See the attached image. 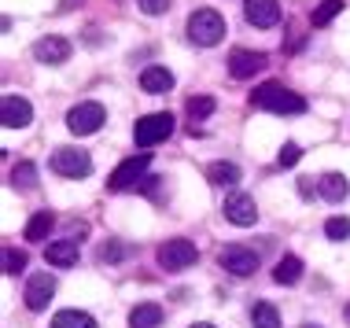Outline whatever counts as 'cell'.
Returning <instances> with one entry per match:
<instances>
[{
	"mask_svg": "<svg viewBox=\"0 0 350 328\" xmlns=\"http://www.w3.org/2000/svg\"><path fill=\"white\" fill-rule=\"evenodd\" d=\"M251 107H262V111H273V115H306V100L299 92L284 89L280 81H266L251 92Z\"/></svg>",
	"mask_w": 350,
	"mask_h": 328,
	"instance_id": "1",
	"label": "cell"
},
{
	"mask_svg": "<svg viewBox=\"0 0 350 328\" xmlns=\"http://www.w3.org/2000/svg\"><path fill=\"white\" fill-rule=\"evenodd\" d=\"M225 33H229V26H225V18L214 8H196L188 15V41L200 44V49H214Z\"/></svg>",
	"mask_w": 350,
	"mask_h": 328,
	"instance_id": "2",
	"label": "cell"
},
{
	"mask_svg": "<svg viewBox=\"0 0 350 328\" xmlns=\"http://www.w3.org/2000/svg\"><path fill=\"white\" fill-rule=\"evenodd\" d=\"M174 133V115L170 111H155V115H144V118H137V126H133V140L140 148H155V144H163V140Z\"/></svg>",
	"mask_w": 350,
	"mask_h": 328,
	"instance_id": "3",
	"label": "cell"
},
{
	"mask_svg": "<svg viewBox=\"0 0 350 328\" xmlns=\"http://www.w3.org/2000/svg\"><path fill=\"white\" fill-rule=\"evenodd\" d=\"M151 166V155L140 152V155H129L126 163L115 166V174L107 177V189L111 192H126V189H137L140 181H144V170Z\"/></svg>",
	"mask_w": 350,
	"mask_h": 328,
	"instance_id": "4",
	"label": "cell"
},
{
	"mask_svg": "<svg viewBox=\"0 0 350 328\" xmlns=\"http://www.w3.org/2000/svg\"><path fill=\"white\" fill-rule=\"evenodd\" d=\"M103 122H107V111H103V104H96V100H85V104L67 111V129H70V133H78V137L96 133Z\"/></svg>",
	"mask_w": 350,
	"mask_h": 328,
	"instance_id": "5",
	"label": "cell"
},
{
	"mask_svg": "<svg viewBox=\"0 0 350 328\" xmlns=\"http://www.w3.org/2000/svg\"><path fill=\"white\" fill-rule=\"evenodd\" d=\"M52 170L59 177H89L92 174V155L81 152V148H55L52 152Z\"/></svg>",
	"mask_w": 350,
	"mask_h": 328,
	"instance_id": "6",
	"label": "cell"
},
{
	"mask_svg": "<svg viewBox=\"0 0 350 328\" xmlns=\"http://www.w3.org/2000/svg\"><path fill=\"white\" fill-rule=\"evenodd\" d=\"M200 258V251H196L192 240H166L163 247H159V266L170 269V273H177V269H188L192 262Z\"/></svg>",
	"mask_w": 350,
	"mask_h": 328,
	"instance_id": "7",
	"label": "cell"
},
{
	"mask_svg": "<svg viewBox=\"0 0 350 328\" xmlns=\"http://www.w3.org/2000/svg\"><path fill=\"white\" fill-rule=\"evenodd\" d=\"M217 262H221V269H229L232 277H251L262 258H258V251L243 247V243H229V247H221Z\"/></svg>",
	"mask_w": 350,
	"mask_h": 328,
	"instance_id": "8",
	"label": "cell"
},
{
	"mask_svg": "<svg viewBox=\"0 0 350 328\" xmlns=\"http://www.w3.org/2000/svg\"><path fill=\"white\" fill-rule=\"evenodd\" d=\"M0 122H4L8 129H26L33 122V107L30 100L15 96V92H8L4 100H0Z\"/></svg>",
	"mask_w": 350,
	"mask_h": 328,
	"instance_id": "9",
	"label": "cell"
},
{
	"mask_svg": "<svg viewBox=\"0 0 350 328\" xmlns=\"http://www.w3.org/2000/svg\"><path fill=\"white\" fill-rule=\"evenodd\" d=\"M52 295H55V277H52V273H33L30 280H26L23 299H26V306H30L33 314H41L44 306H49Z\"/></svg>",
	"mask_w": 350,
	"mask_h": 328,
	"instance_id": "10",
	"label": "cell"
},
{
	"mask_svg": "<svg viewBox=\"0 0 350 328\" xmlns=\"http://www.w3.org/2000/svg\"><path fill=\"white\" fill-rule=\"evenodd\" d=\"M280 4L277 0H247L243 4V18H247L251 26H258V30H273V26H280Z\"/></svg>",
	"mask_w": 350,
	"mask_h": 328,
	"instance_id": "11",
	"label": "cell"
},
{
	"mask_svg": "<svg viewBox=\"0 0 350 328\" xmlns=\"http://www.w3.org/2000/svg\"><path fill=\"white\" fill-rule=\"evenodd\" d=\"M262 67H266V52H251V49H232L229 52V74H232V78L247 81Z\"/></svg>",
	"mask_w": 350,
	"mask_h": 328,
	"instance_id": "12",
	"label": "cell"
},
{
	"mask_svg": "<svg viewBox=\"0 0 350 328\" xmlns=\"http://www.w3.org/2000/svg\"><path fill=\"white\" fill-rule=\"evenodd\" d=\"M225 218L232 225H240V229H247V225L258 221V207H254V195H243V192H232L229 200H225Z\"/></svg>",
	"mask_w": 350,
	"mask_h": 328,
	"instance_id": "13",
	"label": "cell"
},
{
	"mask_svg": "<svg viewBox=\"0 0 350 328\" xmlns=\"http://www.w3.org/2000/svg\"><path fill=\"white\" fill-rule=\"evenodd\" d=\"M33 59L49 63V67H59V63L70 59V41L67 37H41V41L33 44Z\"/></svg>",
	"mask_w": 350,
	"mask_h": 328,
	"instance_id": "14",
	"label": "cell"
},
{
	"mask_svg": "<svg viewBox=\"0 0 350 328\" xmlns=\"http://www.w3.org/2000/svg\"><path fill=\"white\" fill-rule=\"evenodd\" d=\"M140 89L151 92V96H163V92L174 89V74L166 67H159V63H151V67L140 70Z\"/></svg>",
	"mask_w": 350,
	"mask_h": 328,
	"instance_id": "15",
	"label": "cell"
},
{
	"mask_svg": "<svg viewBox=\"0 0 350 328\" xmlns=\"http://www.w3.org/2000/svg\"><path fill=\"white\" fill-rule=\"evenodd\" d=\"M163 325V306L159 303H137L129 310V328H159Z\"/></svg>",
	"mask_w": 350,
	"mask_h": 328,
	"instance_id": "16",
	"label": "cell"
},
{
	"mask_svg": "<svg viewBox=\"0 0 350 328\" xmlns=\"http://www.w3.org/2000/svg\"><path fill=\"white\" fill-rule=\"evenodd\" d=\"M44 258H49L52 266H59V269L74 266V262H78V240H55V243H49Z\"/></svg>",
	"mask_w": 350,
	"mask_h": 328,
	"instance_id": "17",
	"label": "cell"
},
{
	"mask_svg": "<svg viewBox=\"0 0 350 328\" xmlns=\"http://www.w3.org/2000/svg\"><path fill=\"white\" fill-rule=\"evenodd\" d=\"M317 192L325 195L328 203H343L347 192H350V181H347L343 174H325V177L317 181Z\"/></svg>",
	"mask_w": 350,
	"mask_h": 328,
	"instance_id": "18",
	"label": "cell"
},
{
	"mask_svg": "<svg viewBox=\"0 0 350 328\" xmlns=\"http://www.w3.org/2000/svg\"><path fill=\"white\" fill-rule=\"evenodd\" d=\"M52 225H55V218H52V210H37L33 218L26 221V232H23V236H26V240H33V243H41V240H49Z\"/></svg>",
	"mask_w": 350,
	"mask_h": 328,
	"instance_id": "19",
	"label": "cell"
},
{
	"mask_svg": "<svg viewBox=\"0 0 350 328\" xmlns=\"http://www.w3.org/2000/svg\"><path fill=\"white\" fill-rule=\"evenodd\" d=\"M273 280H277V284H299V280H302V258L284 255L277 262V269H273Z\"/></svg>",
	"mask_w": 350,
	"mask_h": 328,
	"instance_id": "20",
	"label": "cell"
},
{
	"mask_svg": "<svg viewBox=\"0 0 350 328\" xmlns=\"http://www.w3.org/2000/svg\"><path fill=\"white\" fill-rule=\"evenodd\" d=\"M52 328H96V317L85 310H59L52 317Z\"/></svg>",
	"mask_w": 350,
	"mask_h": 328,
	"instance_id": "21",
	"label": "cell"
},
{
	"mask_svg": "<svg viewBox=\"0 0 350 328\" xmlns=\"http://www.w3.org/2000/svg\"><path fill=\"white\" fill-rule=\"evenodd\" d=\"M251 325L254 328H280V314L273 303H254L251 306Z\"/></svg>",
	"mask_w": 350,
	"mask_h": 328,
	"instance_id": "22",
	"label": "cell"
},
{
	"mask_svg": "<svg viewBox=\"0 0 350 328\" xmlns=\"http://www.w3.org/2000/svg\"><path fill=\"white\" fill-rule=\"evenodd\" d=\"M12 184H15V189H23V192L37 189V166L30 163V159L15 163V170H12Z\"/></svg>",
	"mask_w": 350,
	"mask_h": 328,
	"instance_id": "23",
	"label": "cell"
},
{
	"mask_svg": "<svg viewBox=\"0 0 350 328\" xmlns=\"http://www.w3.org/2000/svg\"><path fill=\"white\" fill-rule=\"evenodd\" d=\"M206 177H211V184H221V189H225V184L240 181V166H236V163H214L211 170H206Z\"/></svg>",
	"mask_w": 350,
	"mask_h": 328,
	"instance_id": "24",
	"label": "cell"
},
{
	"mask_svg": "<svg viewBox=\"0 0 350 328\" xmlns=\"http://www.w3.org/2000/svg\"><path fill=\"white\" fill-rule=\"evenodd\" d=\"M185 111H188V118H192V122H203V118H211L217 111V104H214V96H192L185 104Z\"/></svg>",
	"mask_w": 350,
	"mask_h": 328,
	"instance_id": "25",
	"label": "cell"
},
{
	"mask_svg": "<svg viewBox=\"0 0 350 328\" xmlns=\"http://www.w3.org/2000/svg\"><path fill=\"white\" fill-rule=\"evenodd\" d=\"M339 12H343V0H321V4L314 8V15H310V23H314V26H328Z\"/></svg>",
	"mask_w": 350,
	"mask_h": 328,
	"instance_id": "26",
	"label": "cell"
},
{
	"mask_svg": "<svg viewBox=\"0 0 350 328\" xmlns=\"http://www.w3.org/2000/svg\"><path fill=\"white\" fill-rule=\"evenodd\" d=\"M26 251H18V247H4V273L8 277H15V273H23L26 269Z\"/></svg>",
	"mask_w": 350,
	"mask_h": 328,
	"instance_id": "27",
	"label": "cell"
},
{
	"mask_svg": "<svg viewBox=\"0 0 350 328\" xmlns=\"http://www.w3.org/2000/svg\"><path fill=\"white\" fill-rule=\"evenodd\" d=\"M126 255H129V247H126V243H115V240L103 243V247L96 251V258L103 262V266H115V262H122Z\"/></svg>",
	"mask_w": 350,
	"mask_h": 328,
	"instance_id": "28",
	"label": "cell"
},
{
	"mask_svg": "<svg viewBox=\"0 0 350 328\" xmlns=\"http://www.w3.org/2000/svg\"><path fill=\"white\" fill-rule=\"evenodd\" d=\"M325 236L328 240H347L350 236V221L347 218H328L325 221Z\"/></svg>",
	"mask_w": 350,
	"mask_h": 328,
	"instance_id": "29",
	"label": "cell"
},
{
	"mask_svg": "<svg viewBox=\"0 0 350 328\" xmlns=\"http://www.w3.org/2000/svg\"><path fill=\"white\" fill-rule=\"evenodd\" d=\"M299 159H302V148H299V144H284L280 155H277V163H280V166H295Z\"/></svg>",
	"mask_w": 350,
	"mask_h": 328,
	"instance_id": "30",
	"label": "cell"
},
{
	"mask_svg": "<svg viewBox=\"0 0 350 328\" xmlns=\"http://www.w3.org/2000/svg\"><path fill=\"white\" fill-rule=\"evenodd\" d=\"M137 8L144 15H166L170 12V0H137Z\"/></svg>",
	"mask_w": 350,
	"mask_h": 328,
	"instance_id": "31",
	"label": "cell"
},
{
	"mask_svg": "<svg viewBox=\"0 0 350 328\" xmlns=\"http://www.w3.org/2000/svg\"><path fill=\"white\" fill-rule=\"evenodd\" d=\"M78 4H81V0H63L59 8H63V12H70V8H78Z\"/></svg>",
	"mask_w": 350,
	"mask_h": 328,
	"instance_id": "32",
	"label": "cell"
},
{
	"mask_svg": "<svg viewBox=\"0 0 350 328\" xmlns=\"http://www.w3.org/2000/svg\"><path fill=\"white\" fill-rule=\"evenodd\" d=\"M192 328H214V325H206V321H200V325H192Z\"/></svg>",
	"mask_w": 350,
	"mask_h": 328,
	"instance_id": "33",
	"label": "cell"
},
{
	"mask_svg": "<svg viewBox=\"0 0 350 328\" xmlns=\"http://www.w3.org/2000/svg\"><path fill=\"white\" fill-rule=\"evenodd\" d=\"M302 328H321V325H302Z\"/></svg>",
	"mask_w": 350,
	"mask_h": 328,
	"instance_id": "34",
	"label": "cell"
},
{
	"mask_svg": "<svg viewBox=\"0 0 350 328\" xmlns=\"http://www.w3.org/2000/svg\"><path fill=\"white\" fill-rule=\"evenodd\" d=\"M347 321H350V303H347Z\"/></svg>",
	"mask_w": 350,
	"mask_h": 328,
	"instance_id": "35",
	"label": "cell"
}]
</instances>
